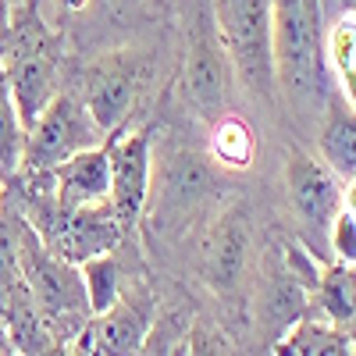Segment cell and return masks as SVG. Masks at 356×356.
Returning <instances> with one entry per match:
<instances>
[{"label":"cell","instance_id":"22","mask_svg":"<svg viewBox=\"0 0 356 356\" xmlns=\"http://www.w3.org/2000/svg\"><path fill=\"white\" fill-rule=\"evenodd\" d=\"M328 246L339 264L356 267V178L342 186V203L328 225Z\"/></svg>","mask_w":356,"mask_h":356},{"label":"cell","instance_id":"10","mask_svg":"<svg viewBox=\"0 0 356 356\" xmlns=\"http://www.w3.org/2000/svg\"><path fill=\"white\" fill-rule=\"evenodd\" d=\"M111 164V196L107 207L125 235L143 221L146 200H150L154 175V132L150 129H122L104 143Z\"/></svg>","mask_w":356,"mask_h":356},{"label":"cell","instance_id":"9","mask_svg":"<svg viewBox=\"0 0 356 356\" xmlns=\"http://www.w3.org/2000/svg\"><path fill=\"white\" fill-rule=\"evenodd\" d=\"M250 207L243 200H232L228 207L207 221L200 239V278L218 300H232L246 285L250 250H253V225Z\"/></svg>","mask_w":356,"mask_h":356},{"label":"cell","instance_id":"13","mask_svg":"<svg viewBox=\"0 0 356 356\" xmlns=\"http://www.w3.org/2000/svg\"><path fill=\"white\" fill-rule=\"evenodd\" d=\"M50 189L54 200L65 211H82V207H104L111 196V164H107V150L93 146L82 150L72 161H65L61 168L50 171Z\"/></svg>","mask_w":356,"mask_h":356},{"label":"cell","instance_id":"20","mask_svg":"<svg viewBox=\"0 0 356 356\" xmlns=\"http://www.w3.org/2000/svg\"><path fill=\"white\" fill-rule=\"evenodd\" d=\"M328 61L339 75L342 100L356 111V18L342 15L328 36Z\"/></svg>","mask_w":356,"mask_h":356},{"label":"cell","instance_id":"1","mask_svg":"<svg viewBox=\"0 0 356 356\" xmlns=\"http://www.w3.org/2000/svg\"><path fill=\"white\" fill-rule=\"evenodd\" d=\"M18 260H22V282L33 300L43 328L54 342H75L89 328V307L79 267L54 257L36 232L25 221H18Z\"/></svg>","mask_w":356,"mask_h":356},{"label":"cell","instance_id":"11","mask_svg":"<svg viewBox=\"0 0 356 356\" xmlns=\"http://www.w3.org/2000/svg\"><path fill=\"white\" fill-rule=\"evenodd\" d=\"M157 296L150 292L146 282L136 285H122L118 303L89 321L86 328V342L93 356H136L139 346L150 335L154 321H157Z\"/></svg>","mask_w":356,"mask_h":356},{"label":"cell","instance_id":"24","mask_svg":"<svg viewBox=\"0 0 356 356\" xmlns=\"http://www.w3.org/2000/svg\"><path fill=\"white\" fill-rule=\"evenodd\" d=\"M175 356H235L228 335L211 321H193Z\"/></svg>","mask_w":356,"mask_h":356},{"label":"cell","instance_id":"26","mask_svg":"<svg viewBox=\"0 0 356 356\" xmlns=\"http://www.w3.org/2000/svg\"><path fill=\"white\" fill-rule=\"evenodd\" d=\"M4 189H8V182H4V178H0V203H4Z\"/></svg>","mask_w":356,"mask_h":356},{"label":"cell","instance_id":"7","mask_svg":"<svg viewBox=\"0 0 356 356\" xmlns=\"http://www.w3.org/2000/svg\"><path fill=\"white\" fill-rule=\"evenodd\" d=\"M146 79H150V61L139 50H111L82 72L79 100L107 139L125 129L143 97Z\"/></svg>","mask_w":356,"mask_h":356},{"label":"cell","instance_id":"18","mask_svg":"<svg viewBox=\"0 0 356 356\" xmlns=\"http://www.w3.org/2000/svg\"><path fill=\"white\" fill-rule=\"evenodd\" d=\"M79 275H82V289H86V307H89V317H100L107 314L118 296H122V264L114 260V253H104V257H93L79 264Z\"/></svg>","mask_w":356,"mask_h":356},{"label":"cell","instance_id":"29","mask_svg":"<svg viewBox=\"0 0 356 356\" xmlns=\"http://www.w3.org/2000/svg\"><path fill=\"white\" fill-rule=\"evenodd\" d=\"M18 356H22V353H18Z\"/></svg>","mask_w":356,"mask_h":356},{"label":"cell","instance_id":"6","mask_svg":"<svg viewBox=\"0 0 356 356\" xmlns=\"http://www.w3.org/2000/svg\"><path fill=\"white\" fill-rule=\"evenodd\" d=\"M211 11L235 79L250 93L271 97L278 82L271 0H211Z\"/></svg>","mask_w":356,"mask_h":356},{"label":"cell","instance_id":"14","mask_svg":"<svg viewBox=\"0 0 356 356\" xmlns=\"http://www.w3.org/2000/svg\"><path fill=\"white\" fill-rule=\"evenodd\" d=\"M317 150L321 164L328 168L339 182L356 178V111L346 100H335L321 114V132H317Z\"/></svg>","mask_w":356,"mask_h":356},{"label":"cell","instance_id":"23","mask_svg":"<svg viewBox=\"0 0 356 356\" xmlns=\"http://www.w3.org/2000/svg\"><path fill=\"white\" fill-rule=\"evenodd\" d=\"M189 324H193V317L178 307L157 310L154 328H150V335H146V342L139 346L136 356H175L182 339H186V332H189Z\"/></svg>","mask_w":356,"mask_h":356},{"label":"cell","instance_id":"28","mask_svg":"<svg viewBox=\"0 0 356 356\" xmlns=\"http://www.w3.org/2000/svg\"><path fill=\"white\" fill-rule=\"evenodd\" d=\"M353 349H356V332H353Z\"/></svg>","mask_w":356,"mask_h":356},{"label":"cell","instance_id":"2","mask_svg":"<svg viewBox=\"0 0 356 356\" xmlns=\"http://www.w3.org/2000/svg\"><path fill=\"white\" fill-rule=\"evenodd\" d=\"M0 68L8 75L15 107L22 114V125L29 129L36 118L61 93V72H57L54 36L40 22L36 8H25V15H11V33L0 47Z\"/></svg>","mask_w":356,"mask_h":356},{"label":"cell","instance_id":"16","mask_svg":"<svg viewBox=\"0 0 356 356\" xmlns=\"http://www.w3.org/2000/svg\"><path fill=\"white\" fill-rule=\"evenodd\" d=\"M207 161L225 171H246L257 161V132L239 114H225L207 125Z\"/></svg>","mask_w":356,"mask_h":356},{"label":"cell","instance_id":"8","mask_svg":"<svg viewBox=\"0 0 356 356\" xmlns=\"http://www.w3.org/2000/svg\"><path fill=\"white\" fill-rule=\"evenodd\" d=\"M104 146V132L93 125L89 111L75 93H57L54 104L25 129V150H22V171L18 175H43L61 168L82 150Z\"/></svg>","mask_w":356,"mask_h":356},{"label":"cell","instance_id":"27","mask_svg":"<svg viewBox=\"0 0 356 356\" xmlns=\"http://www.w3.org/2000/svg\"><path fill=\"white\" fill-rule=\"evenodd\" d=\"M349 15L356 18V0H349Z\"/></svg>","mask_w":356,"mask_h":356},{"label":"cell","instance_id":"12","mask_svg":"<svg viewBox=\"0 0 356 356\" xmlns=\"http://www.w3.org/2000/svg\"><path fill=\"white\" fill-rule=\"evenodd\" d=\"M285 193L296 218L307 228L328 235V225L342 203V182L307 150H289L285 157Z\"/></svg>","mask_w":356,"mask_h":356},{"label":"cell","instance_id":"5","mask_svg":"<svg viewBox=\"0 0 356 356\" xmlns=\"http://www.w3.org/2000/svg\"><path fill=\"white\" fill-rule=\"evenodd\" d=\"M232 86L235 72L221 47L211 0H196L186 18V54H182V93L189 111L203 125L232 114Z\"/></svg>","mask_w":356,"mask_h":356},{"label":"cell","instance_id":"3","mask_svg":"<svg viewBox=\"0 0 356 356\" xmlns=\"http://www.w3.org/2000/svg\"><path fill=\"white\" fill-rule=\"evenodd\" d=\"M214 196V164L193 146H171L154 161L150 200L143 218L161 235H186Z\"/></svg>","mask_w":356,"mask_h":356},{"label":"cell","instance_id":"15","mask_svg":"<svg viewBox=\"0 0 356 356\" xmlns=\"http://www.w3.org/2000/svg\"><path fill=\"white\" fill-rule=\"evenodd\" d=\"M271 356H356L353 332L321 317H303L271 346Z\"/></svg>","mask_w":356,"mask_h":356},{"label":"cell","instance_id":"17","mask_svg":"<svg viewBox=\"0 0 356 356\" xmlns=\"http://www.w3.org/2000/svg\"><path fill=\"white\" fill-rule=\"evenodd\" d=\"M310 303H317L321 321L335 324V328H346V324H356V267L349 264H324L321 282L310 296Z\"/></svg>","mask_w":356,"mask_h":356},{"label":"cell","instance_id":"21","mask_svg":"<svg viewBox=\"0 0 356 356\" xmlns=\"http://www.w3.org/2000/svg\"><path fill=\"white\" fill-rule=\"evenodd\" d=\"M18 296H25L22 260H18V221L0 214V314H4Z\"/></svg>","mask_w":356,"mask_h":356},{"label":"cell","instance_id":"19","mask_svg":"<svg viewBox=\"0 0 356 356\" xmlns=\"http://www.w3.org/2000/svg\"><path fill=\"white\" fill-rule=\"evenodd\" d=\"M22 150H25V125H22L18 107H15L8 75H4V68H0V178H4V182L18 178Z\"/></svg>","mask_w":356,"mask_h":356},{"label":"cell","instance_id":"4","mask_svg":"<svg viewBox=\"0 0 356 356\" xmlns=\"http://www.w3.org/2000/svg\"><path fill=\"white\" fill-rule=\"evenodd\" d=\"M271 29H275V68L285 93L296 104L321 100L324 89L321 0H271Z\"/></svg>","mask_w":356,"mask_h":356},{"label":"cell","instance_id":"25","mask_svg":"<svg viewBox=\"0 0 356 356\" xmlns=\"http://www.w3.org/2000/svg\"><path fill=\"white\" fill-rule=\"evenodd\" d=\"M11 0H0V47H4V40H8V33H11Z\"/></svg>","mask_w":356,"mask_h":356}]
</instances>
